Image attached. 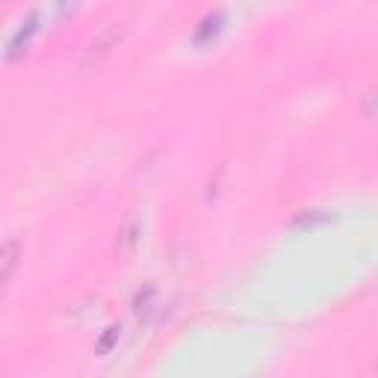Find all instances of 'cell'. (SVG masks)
<instances>
[{
    "mask_svg": "<svg viewBox=\"0 0 378 378\" xmlns=\"http://www.w3.org/2000/svg\"><path fill=\"white\" fill-rule=\"evenodd\" d=\"M107 331H109V334H107L104 340H100V346H98L100 351H104V349H109V343H112V340H116V334H119V328H107Z\"/></svg>",
    "mask_w": 378,
    "mask_h": 378,
    "instance_id": "obj_2",
    "label": "cell"
},
{
    "mask_svg": "<svg viewBox=\"0 0 378 378\" xmlns=\"http://www.w3.org/2000/svg\"><path fill=\"white\" fill-rule=\"evenodd\" d=\"M15 255H18L15 243H9L6 248H0V281H3L12 269H15Z\"/></svg>",
    "mask_w": 378,
    "mask_h": 378,
    "instance_id": "obj_1",
    "label": "cell"
}]
</instances>
